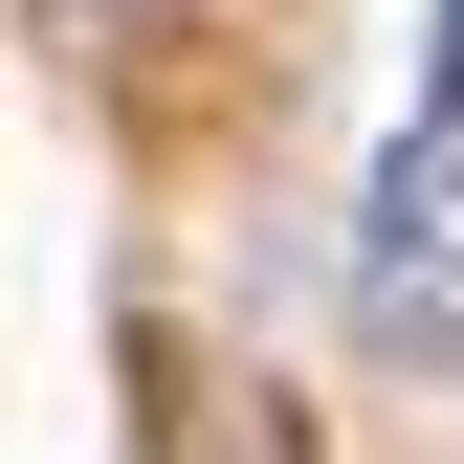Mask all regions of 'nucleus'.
Listing matches in <instances>:
<instances>
[{"label":"nucleus","instance_id":"obj_1","mask_svg":"<svg viewBox=\"0 0 464 464\" xmlns=\"http://www.w3.org/2000/svg\"><path fill=\"white\" fill-rule=\"evenodd\" d=\"M354 332L376 354H442L464 332V111H420L376 155V199H354Z\"/></svg>","mask_w":464,"mask_h":464},{"label":"nucleus","instance_id":"obj_2","mask_svg":"<svg viewBox=\"0 0 464 464\" xmlns=\"http://www.w3.org/2000/svg\"><path fill=\"white\" fill-rule=\"evenodd\" d=\"M420 111H464V0H442V89H420Z\"/></svg>","mask_w":464,"mask_h":464}]
</instances>
